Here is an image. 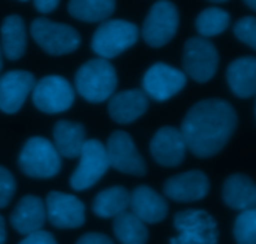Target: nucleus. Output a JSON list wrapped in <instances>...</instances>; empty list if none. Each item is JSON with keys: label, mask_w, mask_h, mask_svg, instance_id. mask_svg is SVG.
Masks as SVG:
<instances>
[{"label": "nucleus", "mask_w": 256, "mask_h": 244, "mask_svg": "<svg viewBox=\"0 0 256 244\" xmlns=\"http://www.w3.org/2000/svg\"><path fill=\"white\" fill-rule=\"evenodd\" d=\"M236 124V113L229 103L222 99H206L196 103L188 112L180 132L192 154L209 158L226 145Z\"/></svg>", "instance_id": "1"}, {"label": "nucleus", "mask_w": 256, "mask_h": 244, "mask_svg": "<svg viewBox=\"0 0 256 244\" xmlns=\"http://www.w3.org/2000/svg\"><path fill=\"white\" fill-rule=\"evenodd\" d=\"M75 85L79 94L88 102H105L116 89V72L109 60L102 58L89 60L78 70Z\"/></svg>", "instance_id": "2"}, {"label": "nucleus", "mask_w": 256, "mask_h": 244, "mask_svg": "<svg viewBox=\"0 0 256 244\" xmlns=\"http://www.w3.org/2000/svg\"><path fill=\"white\" fill-rule=\"evenodd\" d=\"M139 30L132 23L122 19L105 20L92 40V48L102 59H112L129 49L138 42Z\"/></svg>", "instance_id": "3"}, {"label": "nucleus", "mask_w": 256, "mask_h": 244, "mask_svg": "<svg viewBox=\"0 0 256 244\" xmlns=\"http://www.w3.org/2000/svg\"><path fill=\"white\" fill-rule=\"evenodd\" d=\"M19 167L32 178H52L59 173L62 159L55 145L42 137L30 138L19 155Z\"/></svg>", "instance_id": "4"}, {"label": "nucleus", "mask_w": 256, "mask_h": 244, "mask_svg": "<svg viewBox=\"0 0 256 244\" xmlns=\"http://www.w3.org/2000/svg\"><path fill=\"white\" fill-rule=\"evenodd\" d=\"M178 234L170 244H216L218 225L214 218L202 209H188L175 214Z\"/></svg>", "instance_id": "5"}, {"label": "nucleus", "mask_w": 256, "mask_h": 244, "mask_svg": "<svg viewBox=\"0 0 256 244\" xmlns=\"http://www.w3.org/2000/svg\"><path fill=\"white\" fill-rule=\"evenodd\" d=\"M30 33L35 43L52 55H64L76 50L80 35L68 24L55 23L46 18H36L30 25Z\"/></svg>", "instance_id": "6"}, {"label": "nucleus", "mask_w": 256, "mask_h": 244, "mask_svg": "<svg viewBox=\"0 0 256 244\" xmlns=\"http://www.w3.org/2000/svg\"><path fill=\"white\" fill-rule=\"evenodd\" d=\"M79 159V165L70 177V185L75 190L92 188L110 168L105 145L96 139L85 142Z\"/></svg>", "instance_id": "7"}, {"label": "nucleus", "mask_w": 256, "mask_h": 244, "mask_svg": "<svg viewBox=\"0 0 256 244\" xmlns=\"http://www.w3.org/2000/svg\"><path fill=\"white\" fill-rule=\"evenodd\" d=\"M179 13L174 3L159 0L150 9L144 25L142 37L150 47L160 48L168 44L176 34Z\"/></svg>", "instance_id": "8"}, {"label": "nucleus", "mask_w": 256, "mask_h": 244, "mask_svg": "<svg viewBox=\"0 0 256 244\" xmlns=\"http://www.w3.org/2000/svg\"><path fill=\"white\" fill-rule=\"evenodd\" d=\"M182 65L186 74L195 82H208L214 77L219 65L216 48L205 38H190L185 43Z\"/></svg>", "instance_id": "9"}, {"label": "nucleus", "mask_w": 256, "mask_h": 244, "mask_svg": "<svg viewBox=\"0 0 256 244\" xmlns=\"http://www.w3.org/2000/svg\"><path fill=\"white\" fill-rule=\"evenodd\" d=\"M74 89L65 78L49 75L35 83L32 102L42 113L56 114L69 109L74 103Z\"/></svg>", "instance_id": "10"}, {"label": "nucleus", "mask_w": 256, "mask_h": 244, "mask_svg": "<svg viewBox=\"0 0 256 244\" xmlns=\"http://www.w3.org/2000/svg\"><path fill=\"white\" fill-rule=\"evenodd\" d=\"M106 149L109 165L125 174L142 177L146 173L144 159L138 152L132 137L128 133L116 130L110 135Z\"/></svg>", "instance_id": "11"}, {"label": "nucleus", "mask_w": 256, "mask_h": 244, "mask_svg": "<svg viewBox=\"0 0 256 244\" xmlns=\"http://www.w3.org/2000/svg\"><path fill=\"white\" fill-rule=\"evenodd\" d=\"M186 84V75L164 63H156L148 69L142 79L144 93L152 99L164 102L180 92Z\"/></svg>", "instance_id": "12"}, {"label": "nucleus", "mask_w": 256, "mask_h": 244, "mask_svg": "<svg viewBox=\"0 0 256 244\" xmlns=\"http://www.w3.org/2000/svg\"><path fill=\"white\" fill-rule=\"evenodd\" d=\"M46 218L59 229L79 228L85 222L84 203L72 194L52 192L46 197Z\"/></svg>", "instance_id": "13"}, {"label": "nucleus", "mask_w": 256, "mask_h": 244, "mask_svg": "<svg viewBox=\"0 0 256 244\" xmlns=\"http://www.w3.org/2000/svg\"><path fill=\"white\" fill-rule=\"evenodd\" d=\"M35 87V78L25 70H12L0 77V110L8 114L19 112Z\"/></svg>", "instance_id": "14"}, {"label": "nucleus", "mask_w": 256, "mask_h": 244, "mask_svg": "<svg viewBox=\"0 0 256 244\" xmlns=\"http://www.w3.org/2000/svg\"><path fill=\"white\" fill-rule=\"evenodd\" d=\"M188 147L180 129L162 127L150 143V152L156 163L164 167H176L184 160Z\"/></svg>", "instance_id": "15"}, {"label": "nucleus", "mask_w": 256, "mask_h": 244, "mask_svg": "<svg viewBox=\"0 0 256 244\" xmlns=\"http://www.w3.org/2000/svg\"><path fill=\"white\" fill-rule=\"evenodd\" d=\"M209 179L202 170H190L169 178L164 184V193L175 202H196L209 193Z\"/></svg>", "instance_id": "16"}, {"label": "nucleus", "mask_w": 256, "mask_h": 244, "mask_svg": "<svg viewBox=\"0 0 256 244\" xmlns=\"http://www.w3.org/2000/svg\"><path fill=\"white\" fill-rule=\"evenodd\" d=\"M46 220V208L44 202L35 195L22 198L10 215V223L20 234L29 235L42 230Z\"/></svg>", "instance_id": "17"}, {"label": "nucleus", "mask_w": 256, "mask_h": 244, "mask_svg": "<svg viewBox=\"0 0 256 244\" xmlns=\"http://www.w3.org/2000/svg\"><path fill=\"white\" fill-rule=\"evenodd\" d=\"M132 212L146 224L162 222L168 214V203L162 195L146 185L136 187L130 193Z\"/></svg>", "instance_id": "18"}, {"label": "nucleus", "mask_w": 256, "mask_h": 244, "mask_svg": "<svg viewBox=\"0 0 256 244\" xmlns=\"http://www.w3.org/2000/svg\"><path fill=\"white\" fill-rule=\"evenodd\" d=\"M148 107V95L144 90H124L110 98L109 114L119 124H129L142 117Z\"/></svg>", "instance_id": "19"}, {"label": "nucleus", "mask_w": 256, "mask_h": 244, "mask_svg": "<svg viewBox=\"0 0 256 244\" xmlns=\"http://www.w3.org/2000/svg\"><path fill=\"white\" fill-rule=\"evenodd\" d=\"M222 199L232 209L246 210L256 207V184L244 174L230 175L222 187Z\"/></svg>", "instance_id": "20"}, {"label": "nucleus", "mask_w": 256, "mask_h": 244, "mask_svg": "<svg viewBox=\"0 0 256 244\" xmlns=\"http://www.w3.org/2000/svg\"><path fill=\"white\" fill-rule=\"evenodd\" d=\"M226 78L235 95L252 97L256 94V58L244 57L234 60L228 68Z\"/></svg>", "instance_id": "21"}, {"label": "nucleus", "mask_w": 256, "mask_h": 244, "mask_svg": "<svg viewBox=\"0 0 256 244\" xmlns=\"http://www.w3.org/2000/svg\"><path fill=\"white\" fill-rule=\"evenodd\" d=\"M54 145L60 155L65 158H78L85 142V128L80 123L60 120L55 124Z\"/></svg>", "instance_id": "22"}, {"label": "nucleus", "mask_w": 256, "mask_h": 244, "mask_svg": "<svg viewBox=\"0 0 256 244\" xmlns=\"http://www.w3.org/2000/svg\"><path fill=\"white\" fill-rule=\"evenodd\" d=\"M2 52L9 60H18L26 49V32L24 20L19 15H9L0 28Z\"/></svg>", "instance_id": "23"}, {"label": "nucleus", "mask_w": 256, "mask_h": 244, "mask_svg": "<svg viewBox=\"0 0 256 244\" xmlns=\"http://www.w3.org/2000/svg\"><path fill=\"white\" fill-rule=\"evenodd\" d=\"M130 193L124 187H112L102 190L92 202V210L100 218H115L126 212Z\"/></svg>", "instance_id": "24"}, {"label": "nucleus", "mask_w": 256, "mask_h": 244, "mask_svg": "<svg viewBox=\"0 0 256 244\" xmlns=\"http://www.w3.org/2000/svg\"><path fill=\"white\" fill-rule=\"evenodd\" d=\"M116 0H70L69 14L82 22L98 23L106 20L114 13Z\"/></svg>", "instance_id": "25"}, {"label": "nucleus", "mask_w": 256, "mask_h": 244, "mask_svg": "<svg viewBox=\"0 0 256 244\" xmlns=\"http://www.w3.org/2000/svg\"><path fill=\"white\" fill-rule=\"evenodd\" d=\"M112 228L122 244H146L149 238L145 223L128 210L114 218Z\"/></svg>", "instance_id": "26"}, {"label": "nucleus", "mask_w": 256, "mask_h": 244, "mask_svg": "<svg viewBox=\"0 0 256 244\" xmlns=\"http://www.w3.org/2000/svg\"><path fill=\"white\" fill-rule=\"evenodd\" d=\"M230 23V15L220 8H208L196 18V30L204 38L215 37L226 30Z\"/></svg>", "instance_id": "27"}, {"label": "nucleus", "mask_w": 256, "mask_h": 244, "mask_svg": "<svg viewBox=\"0 0 256 244\" xmlns=\"http://www.w3.org/2000/svg\"><path fill=\"white\" fill-rule=\"evenodd\" d=\"M234 235L238 244H256V207L240 213L235 220Z\"/></svg>", "instance_id": "28"}, {"label": "nucleus", "mask_w": 256, "mask_h": 244, "mask_svg": "<svg viewBox=\"0 0 256 244\" xmlns=\"http://www.w3.org/2000/svg\"><path fill=\"white\" fill-rule=\"evenodd\" d=\"M234 34L240 42L256 50V18L245 17L240 19L235 24Z\"/></svg>", "instance_id": "29"}, {"label": "nucleus", "mask_w": 256, "mask_h": 244, "mask_svg": "<svg viewBox=\"0 0 256 244\" xmlns=\"http://www.w3.org/2000/svg\"><path fill=\"white\" fill-rule=\"evenodd\" d=\"M16 183L12 173L4 167H0V208H5L14 197Z\"/></svg>", "instance_id": "30"}, {"label": "nucleus", "mask_w": 256, "mask_h": 244, "mask_svg": "<svg viewBox=\"0 0 256 244\" xmlns=\"http://www.w3.org/2000/svg\"><path fill=\"white\" fill-rule=\"evenodd\" d=\"M19 244H58L52 233L45 232V230H38L26 235V238L22 240Z\"/></svg>", "instance_id": "31"}, {"label": "nucleus", "mask_w": 256, "mask_h": 244, "mask_svg": "<svg viewBox=\"0 0 256 244\" xmlns=\"http://www.w3.org/2000/svg\"><path fill=\"white\" fill-rule=\"evenodd\" d=\"M76 244H114L108 235L102 233H86L79 238Z\"/></svg>", "instance_id": "32"}, {"label": "nucleus", "mask_w": 256, "mask_h": 244, "mask_svg": "<svg viewBox=\"0 0 256 244\" xmlns=\"http://www.w3.org/2000/svg\"><path fill=\"white\" fill-rule=\"evenodd\" d=\"M60 0H34V7L36 8L38 12L42 14L54 12L59 5Z\"/></svg>", "instance_id": "33"}, {"label": "nucleus", "mask_w": 256, "mask_h": 244, "mask_svg": "<svg viewBox=\"0 0 256 244\" xmlns=\"http://www.w3.org/2000/svg\"><path fill=\"white\" fill-rule=\"evenodd\" d=\"M6 239V232H5V222L4 218L0 215V244H4Z\"/></svg>", "instance_id": "34"}, {"label": "nucleus", "mask_w": 256, "mask_h": 244, "mask_svg": "<svg viewBox=\"0 0 256 244\" xmlns=\"http://www.w3.org/2000/svg\"><path fill=\"white\" fill-rule=\"evenodd\" d=\"M245 4L248 5L249 8H252V10H255L256 12V0H244Z\"/></svg>", "instance_id": "35"}, {"label": "nucleus", "mask_w": 256, "mask_h": 244, "mask_svg": "<svg viewBox=\"0 0 256 244\" xmlns=\"http://www.w3.org/2000/svg\"><path fill=\"white\" fill-rule=\"evenodd\" d=\"M2 69V47H0V72Z\"/></svg>", "instance_id": "36"}, {"label": "nucleus", "mask_w": 256, "mask_h": 244, "mask_svg": "<svg viewBox=\"0 0 256 244\" xmlns=\"http://www.w3.org/2000/svg\"><path fill=\"white\" fill-rule=\"evenodd\" d=\"M210 2H212V3H224V2H228V0H210Z\"/></svg>", "instance_id": "37"}, {"label": "nucleus", "mask_w": 256, "mask_h": 244, "mask_svg": "<svg viewBox=\"0 0 256 244\" xmlns=\"http://www.w3.org/2000/svg\"><path fill=\"white\" fill-rule=\"evenodd\" d=\"M20 2H26V0H20Z\"/></svg>", "instance_id": "38"}]
</instances>
